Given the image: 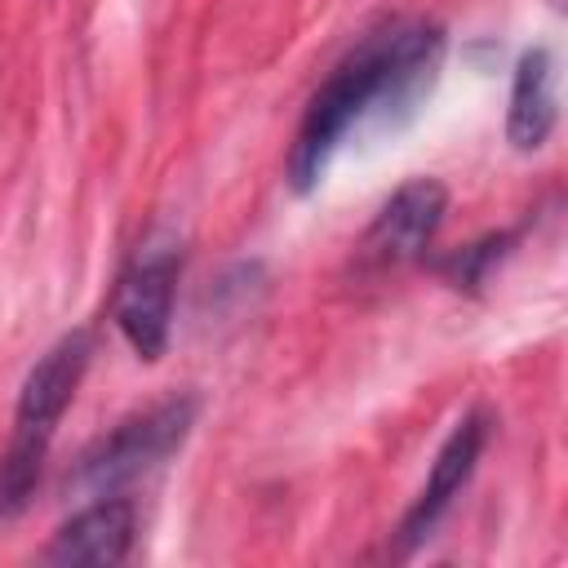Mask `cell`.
<instances>
[{"label":"cell","mask_w":568,"mask_h":568,"mask_svg":"<svg viewBox=\"0 0 568 568\" xmlns=\"http://www.w3.org/2000/svg\"><path fill=\"white\" fill-rule=\"evenodd\" d=\"M444 58V27L426 18H390L373 31H364L337 67L324 75V84L311 93L293 151H288V186L311 191L333 151L359 129L364 120L399 124L417 111V102L430 93Z\"/></svg>","instance_id":"1"},{"label":"cell","mask_w":568,"mask_h":568,"mask_svg":"<svg viewBox=\"0 0 568 568\" xmlns=\"http://www.w3.org/2000/svg\"><path fill=\"white\" fill-rule=\"evenodd\" d=\"M89 359H93V333L75 328L67 337H58L27 373V382L18 390V408H13V435L0 453V524L18 519L31 506L44 462H49L53 430H58L62 413L71 408Z\"/></svg>","instance_id":"2"},{"label":"cell","mask_w":568,"mask_h":568,"mask_svg":"<svg viewBox=\"0 0 568 568\" xmlns=\"http://www.w3.org/2000/svg\"><path fill=\"white\" fill-rule=\"evenodd\" d=\"M195 413H200V399L195 395H169L133 417H124L111 435L93 439L71 475H67V488L71 493H84V497H111L120 488H129L133 479L151 475L155 466H164L191 435L195 426Z\"/></svg>","instance_id":"3"},{"label":"cell","mask_w":568,"mask_h":568,"mask_svg":"<svg viewBox=\"0 0 568 568\" xmlns=\"http://www.w3.org/2000/svg\"><path fill=\"white\" fill-rule=\"evenodd\" d=\"M182 275V235L169 226H155L142 235V244L129 253L115 293H111V320L120 337L133 346L138 359H160L173 328V293Z\"/></svg>","instance_id":"4"},{"label":"cell","mask_w":568,"mask_h":568,"mask_svg":"<svg viewBox=\"0 0 568 568\" xmlns=\"http://www.w3.org/2000/svg\"><path fill=\"white\" fill-rule=\"evenodd\" d=\"M488 435H493V413H488V408H470V413L448 430V439L439 444V453H435V462H430L426 484L417 488L413 506L404 510V519H399V528H395V555H413L422 541L435 537V528H439V519L448 515L453 497H457V493L466 488V479L475 475Z\"/></svg>","instance_id":"5"},{"label":"cell","mask_w":568,"mask_h":568,"mask_svg":"<svg viewBox=\"0 0 568 568\" xmlns=\"http://www.w3.org/2000/svg\"><path fill=\"white\" fill-rule=\"evenodd\" d=\"M448 213V191L439 178H413L404 182L382 209L377 217L368 222L364 240H359V266L364 271H390V266H404V262H417L439 222Z\"/></svg>","instance_id":"6"},{"label":"cell","mask_w":568,"mask_h":568,"mask_svg":"<svg viewBox=\"0 0 568 568\" xmlns=\"http://www.w3.org/2000/svg\"><path fill=\"white\" fill-rule=\"evenodd\" d=\"M138 537V506L120 493L93 497L67 524H58L53 541L44 546L49 564H120L129 559Z\"/></svg>","instance_id":"7"},{"label":"cell","mask_w":568,"mask_h":568,"mask_svg":"<svg viewBox=\"0 0 568 568\" xmlns=\"http://www.w3.org/2000/svg\"><path fill=\"white\" fill-rule=\"evenodd\" d=\"M559 120V93H555V53L546 44H532L519 53L510 75V106H506V138L515 151H541Z\"/></svg>","instance_id":"8"},{"label":"cell","mask_w":568,"mask_h":568,"mask_svg":"<svg viewBox=\"0 0 568 568\" xmlns=\"http://www.w3.org/2000/svg\"><path fill=\"white\" fill-rule=\"evenodd\" d=\"M510 244H515V231H493V235H484V240H475V244L448 253V257L439 262V275H444L453 288H479L484 275L510 253Z\"/></svg>","instance_id":"9"},{"label":"cell","mask_w":568,"mask_h":568,"mask_svg":"<svg viewBox=\"0 0 568 568\" xmlns=\"http://www.w3.org/2000/svg\"><path fill=\"white\" fill-rule=\"evenodd\" d=\"M555 4H564V0H555Z\"/></svg>","instance_id":"10"}]
</instances>
